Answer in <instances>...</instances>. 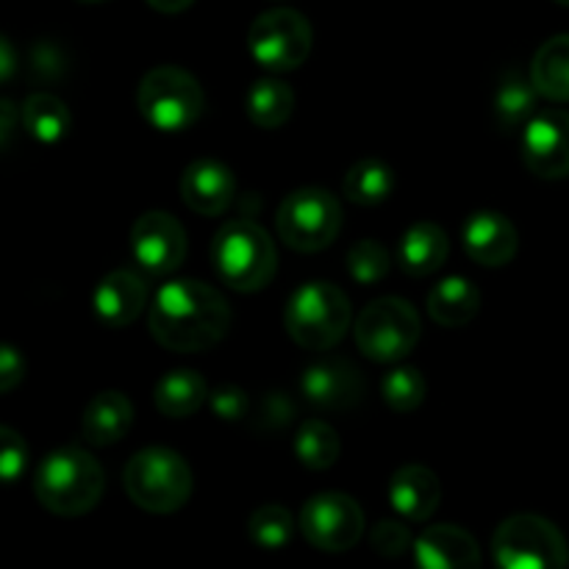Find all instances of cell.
Returning a JSON list of instances; mask_svg holds the SVG:
<instances>
[{"mask_svg": "<svg viewBox=\"0 0 569 569\" xmlns=\"http://www.w3.org/2000/svg\"><path fill=\"white\" fill-rule=\"evenodd\" d=\"M556 3H559V6H569V0H556Z\"/></svg>", "mask_w": 569, "mask_h": 569, "instance_id": "60d3db41", "label": "cell"}, {"mask_svg": "<svg viewBox=\"0 0 569 569\" xmlns=\"http://www.w3.org/2000/svg\"><path fill=\"white\" fill-rule=\"evenodd\" d=\"M276 228L287 248L298 253H320L342 231V206L328 189L300 187L278 206Z\"/></svg>", "mask_w": 569, "mask_h": 569, "instance_id": "ba28073f", "label": "cell"}, {"mask_svg": "<svg viewBox=\"0 0 569 569\" xmlns=\"http://www.w3.org/2000/svg\"><path fill=\"white\" fill-rule=\"evenodd\" d=\"M211 264L233 292H259L278 272L276 242L253 220H228L211 239Z\"/></svg>", "mask_w": 569, "mask_h": 569, "instance_id": "7a4b0ae2", "label": "cell"}, {"mask_svg": "<svg viewBox=\"0 0 569 569\" xmlns=\"http://www.w3.org/2000/svg\"><path fill=\"white\" fill-rule=\"evenodd\" d=\"M209 383L200 372L178 367V370H170L159 378L153 389V403L170 420H183V417H192L209 400Z\"/></svg>", "mask_w": 569, "mask_h": 569, "instance_id": "603a6c76", "label": "cell"}, {"mask_svg": "<svg viewBox=\"0 0 569 569\" xmlns=\"http://www.w3.org/2000/svg\"><path fill=\"white\" fill-rule=\"evenodd\" d=\"M356 348L378 365H398L420 342V315L406 298H378L356 317Z\"/></svg>", "mask_w": 569, "mask_h": 569, "instance_id": "52a82bcc", "label": "cell"}, {"mask_svg": "<svg viewBox=\"0 0 569 569\" xmlns=\"http://www.w3.org/2000/svg\"><path fill=\"white\" fill-rule=\"evenodd\" d=\"M426 376L409 365L392 367L381 381L383 400L398 415H409V411L420 409L422 400H426Z\"/></svg>", "mask_w": 569, "mask_h": 569, "instance_id": "4dcf8cb0", "label": "cell"}, {"mask_svg": "<svg viewBox=\"0 0 569 569\" xmlns=\"http://www.w3.org/2000/svg\"><path fill=\"white\" fill-rule=\"evenodd\" d=\"M187 231L170 211H144L131 228V253L148 276H170L187 259Z\"/></svg>", "mask_w": 569, "mask_h": 569, "instance_id": "7c38bea8", "label": "cell"}, {"mask_svg": "<svg viewBox=\"0 0 569 569\" xmlns=\"http://www.w3.org/2000/svg\"><path fill=\"white\" fill-rule=\"evenodd\" d=\"M17 70V53L9 37H0V83H11Z\"/></svg>", "mask_w": 569, "mask_h": 569, "instance_id": "8d00e7d4", "label": "cell"}, {"mask_svg": "<svg viewBox=\"0 0 569 569\" xmlns=\"http://www.w3.org/2000/svg\"><path fill=\"white\" fill-rule=\"evenodd\" d=\"M209 406L214 411L217 420H226V422H237L248 415V395H244L242 387L237 383H220L209 392Z\"/></svg>", "mask_w": 569, "mask_h": 569, "instance_id": "e575fe53", "label": "cell"}, {"mask_svg": "<svg viewBox=\"0 0 569 569\" xmlns=\"http://www.w3.org/2000/svg\"><path fill=\"white\" fill-rule=\"evenodd\" d=\"M415 561L422 569H478L481 567V548L476 537L467 533L465 528L450 526H431L415 539Z\"/></svg>", "mask_w": 569, "mask_h": 569, "instance_id": "ac0fdd59", "label": "cell"}, {"mask_svg": "<svg viewBox=\"0 0 569 569\" xmlns=\"http://www.w3.org/2000/svg\"><path fill=\"white\" fill-rule=\"evenodd\" d=\"M389 259L387 248L376 239H359V242L350 248L348 253V276L353 278L361 287H372V283H381L389 276Z\"/></svg>", "mask_w": 569, "mask_h": 569, "instance_id": "1f68e13d", "label": "cell"}, {"mask_svg": "<svg viewBox=\"0 0 569 569\" xmlns=\"http://www.w3.org/2000/svg\"><path fill=\"white\" fill-rule=\"evenodd\" d=\"M133 426V406L117 389H106L89 400L81 420V437L94 448H109L120 442Z\"/></svg>", "mask_w": 569, "mask_h": 569, "instance_id": "ffe728a7", "label": "cell"}, {"mask_svg": "<svg viewBox=\"0 0 569 569\" xmlns=\"http://www.w3.org/2000/svg\"><path fill=\"white\" fill-rule=\"evenodd\" d=\"M22 128L37 139L39 144H59L70 133V109L59 98L48 92H33L20 109Z\"/></svg>", "mask_w": 569, "mask_h": 569, "instance_id": "4316f807", "label": "cell"}, {"mask_svg": "<svg viewBox=\"0 0 569 569\" xmlns=\"http://www.w3.org/2000/svg\"><path fill=\"white\" fill-rule=\"evenodd\" d=\"M395 183L398 181H395V172L387 161L361 159L350 167L342 187L348 200H353L356 206H365V209H372V206L383 203L395 192Z\"/></svg>", "mask_w": 569, "mask_h": 569, "instance_id": "83f0119b", "label": "cell"}, {"mask_svg": "<svg viewBox=\"0 0 569 569\" xmlns=\"http://www.w3.org/2000/svg\"><path fill=\"white\" fill-rule=\"evenodd\" d=\"M295 517L287 506L267 503L250 515L248 537L250 542L259 545L261 550H281L292 542Z\"/></svg>", "mask_w": 569, "mask_h": 569, "instance_id": "f546056e", "label": "cell"}, {"mask_svg": "<svg viewBox=\"0 0 569 569\" xmlns=\"http://www.w3.org/2000/svg\"><path fill=\"white\" fill-rule=\"evenodd\" d=\"M537 98L542 94L533 87L531 76H520L511 70L503 81L498 83L492 98V117L503 133H515L526 128V122L537 114Z\"/></svg>", "mask_w": 569, "mask_h": 569, "instance_id": "cb8c5ba5", "label": "cell"}, {"mask_svg": "<svg viewBox=\"0 0 569 569\" xmlns=\"http://www.w3.org/2000/svg\"><path fill=\"white\" fill-rule=\"evenodd\" d=\"M522 164L545 181L569 176V111H537L520 137Z\"/></svg>", "mask_w": 569, "mask_h": 569, "instance_id": "4fadbf2b", "label": "cell"}, {"mask_svg": "<svg viewBox=\"0 0 569 569\" xmlns=\"http://www.w3.org/2000/svg\"><path fill=\"white\" fill-rule=\"evenodd\" d=\"M148 281L139 272L114 270L100 278L92 295V309L98 320L109 328H126L148 306Z\"/></svg>", "mask_w": 569, "mask_h": 569, "instance_id": "e0dca14e", "label": "cell"}, {"mask_svg": "<svg viewBox=\"0 0 569 569\" xmlns=\"http://www.w3.org/2000/svg\"><path fill=\"white\" fill-rule=\"evenodd\" d=\"M181 198L194 214L220 217L237 198V178L231 167L214 159H198L183 170Z\"/></svg>", "mask_w": 569, "mask_h": 569, "instance_id": "2e32d148", "label": "cell"}, {"mask_svg": "<svg viewBox=\"0 0 569 569\" xmlns=\"http://www.w3.org/2000/svg\"><path fill=\"white\" fill-rule=\"evenodd\" d=\"M492 553L503 569H565L569 565L567 537L539 515H515L498 526Z\"/></svg>", "mask_w": 569, "mask_h": 569, "instance_id": "9c48e42d", "label": "cell"}, {"mask_svg": "<svg viewBox=\"0 0 569 569\" xmlns=\"http://www.w3.org/2000/svg\"><path fill=\"white\" fill-rule=\"evenodd\" d=\"M448 233H445L437 222H415V226L400 237L398 264L406 276L428 278L448 261Z\"/></svg>", "mask_w": 569, "mask_h": 569, "instance_id": "44dd1931", "label": "cell"}, {"mask_svg": "<svg viewBox=\"0 0 569 569\" xmlns=\"http://www.w3.org/2000/svg\"><path fill=\"white\" fill-rule=\"evenodd\" d=\"M389 503L403 520L426 522L442 503V483L437 472L422 465H406L389 481Z\"/></svg>", "mask_w": 569, "mask_h": 569, "instance_id": "d6986e66", "label": "cell"}, {"mask_svg": "<svg viewBox=\"0 0 569 569\" xmlns=\"http://www.w3.org/2000/svg\"><path fill=\"white\" fill-rule=\"evenodd\" d=\"M122 487L133 506L150 515H172L192 498V470L170 448H144L122 472Z\"/></svg>", "mask_w": 569, "mask_h": 569, "instance_id": "5b68a950", "label": "cell"}, {"mask_svg": "<svg viewBox=\"0 0 569 569\" xmlns=\"http://www.w3.org/2000/svg\"><path fill=\"white\" fill-rule=\"evenodd\" d=\"M78 3H106V0H78Z\"/></svg>", "mask_w": 569, "mask_h": 569, "instance_id": "ab89813d", "label": "cell"}, {"mask_svg": "<svg viewBox=\"0 0 569 569\" xmlns=\"http://www.w3.org/2000/svg\"><path fill=\"white\" fill-rule=\"evenodd\" d=\"M531 81L545 100H569V33H556L531 61Z\"/></svg>", "mask_w": 569, "mask_h": 569, "instance_id": "d4e9b609", "label": "cell"}, {"mask_svg": "<svg viewBox=\"0 0 569 569\" xmlns=\"http://www.w3.org/2000/svg\"><path fill=\"white\" fill-rule=\"evenodd\" d=\"M295 109V92L287 81L276 76L259 78L250 83L248 94H244V111H248L250 122L259 128H281L283 122L292 117Z\"/></svg>", "mask_w": 569, "mask_h": 569, "instance_id": "484cf974", "label": "cell"}, {"mask_svg": "<svg viewBox=\"0 0 569 569\" xmlns=\"http://www.w3.org/2000/svg\"><path fill=\"white\" fill-rule=\"evenodd\" d=\"M315 48L311 22L295 9H270L248 31V53L267 72H292L306 64Z\"/></svg>", "mask_w": 569, "mask_h": 569, "instance_id": "30bf717a", "label": "cell"}, {"mask_svg": "<svg viewBox=\"0 0 569 569\" xmlns=\"http://www.w3.org/2000/svg\"><path fill=\"white\" fill-rule=\"evenodd\" d=\"M26 439L14 428H0V478H3V483H14L26 472Z\"/></svg>", "mask_w": 569, "mask_h": 569, "instance_id": "836d02e7", "label": "cell"}, {"mask_svg": "<svg viewBox=\"0 0 569 569\" xmlns=\"http://www.w3.org/2000/svg\"><path fill=\"white\" fill-rule=\"evenodd\" d=\"M481 311V292L461 276H448L428 292V315L442 328H465Z\"/></svg>", "mask_w": 569, "mask_h": 569, "instance_id": "7402d4cb", "label": "cell"}, {"mask_svg": "<svg viewBox=\"0 0 569 569\" xmlns=\"http://www.w3.org/2000/svg\"><path fill=\"white\" fill-rule=\"evenodd\" d=\"M106 472L87 450L59 448L37 467L33 495L50 515L81 517L100 503Z\"/></svg>", "mask_w": 569, "mask_h": 569, "instance_id": "3957f363", "label": "cell"}, {"mask_svg": "<svg viewBox=\"0 0 569 569\" xmlns=\"http://www.w3.org/2000/svg\"><path fill=\"white\" fill-rule=\"evenodd\" d=\"M300 531L311 548L322 553H348L365 533V511L345 492H320L306 500Z\"/></svg>", "mask_w": 569, "mask_h": 569, "instance_id": "8fae6325", "label": "cell"}, {"mask_svg": "<svg viewBox=\"0 0 569 569\" xmlns=\"http://www.w3.org/2000/svg\"><path fill=\"white\" fill-rule=\"evenodd\" d=\"M295 456H298L300 465L306 470L322 472L328 467H333L342 453V442H339V433L333 431L328 422L322 420H306L303 426L295 433Z\"/></svg>", "mask_w": 569, "mask_h": 569, "instance_id": "f1b7e54d", "label": "cell"}, {"mask_svg": "<svg viewBox=\"0 0 569 569\" xmlns=\"http://www.w3.org/2000/svg\"><path fill=\"white\" fill-rule=\"evenodd\" d=\"M26 378V359L14 345H0V392H11Z\"/></svg>", "mask_w": 569, "mask_h": 569, "instance_id": "d590c367", "label": "cell"}, {"mask_svg": "<svg viewBox=\"0 0 569 569\" xmlns=\"http://www.w3.org/2000/svg\"><path fill=\"white\" fill-rule=\"evenodd\" d=\"M300 392L322 411H348L365 398V378L350 361L326 359L306 367Z\"/></svg>", "mask_w": 569, "mask_h": 569, "instance_id": "5bb4252c", "label": "cell"}, {"mask_svg": "<svg viewBox=\"0 0 569 569\" xmlns=\"http://www.w3.org/2000/svg\"><path fill=\"white\" fill-rule=\"evenodd\" d=\"M137 106L156 131L178 133L203 117L206 94L192 72L167 64L156 67L139 81Z\"/></svg>", "mask_w": 569, "mask_h": 569, "instance_id": "8992f818", "label": "cell"}, {"mask_svg": "<svg viewBox=\"0 0 569 569\" xmlns=\"http://www.w3.org/2000/svg\"><path fill=\"white\" fill-rule=\"evenodd\" d=\"M287 333L306 350L326 353L337 348L353 326L350 300L337 283L309 281L292 292L283 311Z\"/></svg>", "mask_w": 569, "mask_h": 569, "instance_id": "277c9868", "label": "cell"}, {"mask_svg": "<svg viewBox=\"0 0 569 569\" xmlns=\"http://www.w3.org/2000/svg\"><path fill=\"white\" fill-rule=\"evenodd\" d=\"M0 109H3V126H0V144H3V148H9L11 144V131H14V117H17V109H14V103H11L9 98L3 100V106H0Z\"/></svg>", "mask_w": 569, "mask_h": 569, "instance_id": "74e56055", "label": "cell"}, {"mask_svg": "<svg viewBox=\"0 0 569 569\" xmlns=\"http://www.w3.org/2000/svg\"><path fill=\"white\" fill-rule=\"evenodd\" d=\"M461 242L467 256L481 267H506L515 261L520 237H517L515 222L506 214L492 209L472 211L461 228Z\"/></svg>", "mask_w": 569, "mask_h": 569, "instance_id": "9a60e30c", "label": "cell"}, {"mask_svg": "<svg viewBox=\"0 0 569 569\" xmlns=\"http://www.w3.org/2000/svg\"><path fill=\"white\" fill-rule=\"evenodd\" d=\"M194 0H148L150 9L161 11V14H178V11H187Z\"/></svg>", "mask_w": 569, "mask_h": 569, "instance_id": "f35d334b", "label": "cell"}, {"mask_svg": "<svg viewBox=\"0 0 569 569\" xmlns=\"http://www.w3.org/2000/svg\"><path fill=\"white\" fill-rule=\"evenodd\" d=\"M370 545L378 556H387V559H400L409 550H415V537H411L409 526L395 520L378 522L370 531Z\"/></svg>", "mask_w": 569, "mask_h": 569, "instance_id": "d6a6232c", "label": "cell"}, {"mask_svg": "<svg viewBox=\"0 0 569 569\" xmlns=\"http://www.w3.org/2000/svg\"><path fill=\"white\" fill-rule=\"evenodd\" d=\"M231 306L214 287L194 278L161 283L148 311L156 342L176 353L211 350L231 331Z\"/></svg>", "mask_w": 569, "mask_h": 569, "instance_id": "6da1fadb", "label": "cell"}]
</instances>
